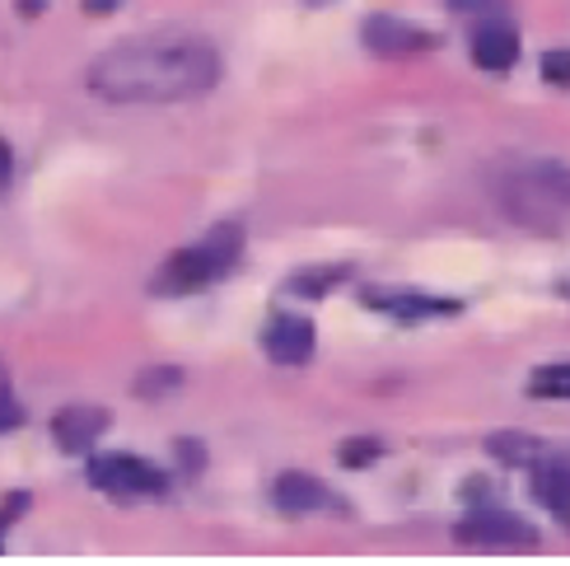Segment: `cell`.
Listing matches in <instances>:
<instances>
[{
	"label": "cell",
	"mask_w": 570,
	"mask_h": 566,
	"mask_svg": "<svg viewBox=\"0 0 570 566\" xmlns=\"http://www.w3.org/2000/svg\"><path fill=\"white\" fill-rule=\"evenodd\" d=\"M220 80V52L193 29H150L104 47L85 85L108 104H183Z\"/></svg>",
	"instance_id": "obj_1"
},
{
	"label": "cell",
	"mask_w": 570,
	"mask_h": 566,
	"mask_svg": "<svg viewBox=\"0 0 570 566\" xmlns=\"http://www.w3.org/2000/svg\"><path fill=\"white\" fill-rule=\"evenodd\" d=\"M491 193L514 225L557 230L570 216V164H557V159L505 164V169L491 178Z\"/></svg>",
	"instance_id": "obj_2"
},
{
	"label": "cell",
	"mask_w": 570,
	"mask_h": 566,
	"mask_svg": "<svg viewBox=\"0 0 570 566\" xmlns=\"http://www.w3.org/2000/svg\"><path fill=\"white\" fill-rule=\"evenodd\" d=\"M244 253V225H216L206 230L197 244H183L169 263H164L150 281L155 295H193L206 291L210 281H220L225 272H234Z\"/></svg>",
	"instance_id": "obj_3"
},
{
	"label": "cell",
	"mask_w": 570,
	"mask_h": 566,
	"mask_svg": "<svg viewBox=\"0 0 570 566\" xmlns=\"http://www.w3.org/2000/svg\"><path fill=\"white\" fill-rule=\"evenodd\" d=\"M89 482L108 491V497H159L164 487V474L155 463L136 459V455H99L89 459Z\"/></svg>",
	"instance_id": "obj_4"
},
{
	"label": "cell",
	"mask_w": 570,
	"mask_h": 566,
	"mask_svg": "<svg viewBox=\"0 0 570 566\" xmlns=\"http://www.w3.org/2000/svg\"><path fill=\"white\" fill-rule=\"evenodd\" d=\"M361 38L379 57H412V52H431L435 47V33H425V29H416V23L393 19V14H370Z\"/></svg>",
	"instance_id": "obj_5"
},
{
	"label": "cell",
	"mask_w": 570,
	"mask_h": 566,
	"mask_svg": "<svg viewBox=\"0 0 570 566\" xmlns=\"http://www.w3.org/2000/svg\"><path fill=\"white\" fill-rule=\"evenodd\" d=\"M459 538L463 544H478V548H533L538 544V534L505 510H478L472 520L459 525Z\"/></svg>",
	"instance_id": "obj_6"
},
{
	"label": "cell",
	"mask_w": 570,
	"mask_h": 566,
	"mask_svg": "<svg viewBox=\"0 0 570 566\" xmlns=\"http://www.w3.org/2000/svg\"><path fill=\"white\" fill-rule=\"evenodd\" d=\"M314 323L299 319V314H276L267 323V333H263V347H267V357L276 365H304L308 357H314Z\"/></svg>",
	"instance_id": "obj_7"
},
{
	"label": "cell",
	"mask_w": 570,
	"mask_h": 566,
	"mask_svg": "<svg viewBox=\"0 0 570 566\" xmlns=\"http://www.w3.org/2000/svg\"><path fill=\"white\" fill-rule=\"evenodd\" d=\"M108 431V412L94 408V403H76V408H61L52 417V436L66 455H85L94 450V440H99Z\"/></svg>",
	"instance_id": "obj_8"
},
{
	"label": "cell",
	"mask_w": 570,
	"mask_h": 566,
	"mask_svg": "<svg viewBox=\"0 0 570 566\" xmlns=\"http://www.w3.org/2000/svg\"><path fill=\"white\" fill-rule=\"evenodd\" d=\"M472 61L482 70H510L519 61V33L510 19H482L472 29Z\"/></svg>",
	"instance_id": "obj_9"
},
{
	"label": "cell",
	"mask_w": 570,
	"mask_h": 566,
	"mask_svg": "<svg viewBox=\"0 0 570 566\" xmlns=\"http://www.w3.org/2000/svg\"><path fill=\"white\" fill-rule=\"evenodd\" d=\"M529 487H533L538 506H542V510H552V520L570 525V463H561V459H552V455H548V459H538Z\"/></svg>",
	"instance_id": "obj_10"
},
{
	"label": "cell",
	"mask_w": 570,
	"mask_h": 566,
	"mask_svg": "<svg viewBox=\"0 0 570 566\" xmlns=\"http://www.w3.org/2000/svg\"><path fill=\"white\" fill-rule=\"evenodd\" d=\"M365 304H374V310H389V314L402 319V323L459 314L454 300H431V295H416V291H365Z\"/></svg>",
	"instance_id": "obj_11"
},
{
	"label": "cell",
	"mask_w": 570,
	"mask_h": 566,
	"mask_svg": "<svg viewBox=\"0 0 570 566\" xmlns=\"http://www.w3.org/2000/svg\"><path fill=\"white\" fill-rule=\"evenodd\" d=\"M272 497L285 515H308V510H323L332 497H327V487L318 478H308V474H281L276 487H272Z\"/></svg>",
	"instance_id": "obj_12"
},
{
	"label": "cell",
	"mask_w": 570,
	"mask_h": 566,
	"mask_svg": "<svg viewBox=\"0 0 570 566\" xmlns=\"http://www.w3.org/2000/svg\"><path fill=\"white\" fill-rule=\"evenodd\" d=\"M487 455L495 463H510V468H533L538 459H548L552 450L538 436H529V431H495V436H487Z\"/></svg>",
	"instance_id": "obj_13"
},
{
	"label": "cell",
	"mask_w": 570,
	"mask_h": 566,
	"mask_svg": "<svg viewBox=\"0 0 570 566\" xmlns=\"http://www.w3.org/2000/svg\"><path fill=\"white\" fill-rule=\"evenodd\" d=\"M529 393L548 398V403H570V361H552L529 374Z\"/></svg>",
	"instance_id": "obj_14"
},
{
	"label": "cell",
	"mask_w": 570,
	"mask_h": 566,
	"mask_svg": "<svg viewBox=\"0 0 570 566\" xmlns=\"http://www.w3.org/2000/svg\"><path fill=\"white\" fill-rule=\"evenodd\" d=\"M351 276V267H314V272H299V276H291V291L295 295H327L337 281H346Z\"/></svg>",
	"instance_id": "obj_15"
},
{
	"label": "cell",
	"mask_w": 570,
	"mask_h": 566,
	"mask_svg": "<svg viewBox=\"0 0 570 566\" xmlns=\"http://www.w3.org/2000/svg\"><path fill=\"white\" fill-rule=\"evenodd\" d=\"M183 384V370H146L136 380V398H164Z\"/></svg>",
	"instance_id": "obj_16"
},
{
	"label": "cell",
	"mask_w": 570,
	"mask_h": 566,
	"mask_svg": "<svg viewBox=\"0 0 570 566\" xmlns=\"http://www.w3.org/2000/svg\"><path fill=\"white\" fill-rule=\"evenodd\" d=\"M542 80H548V85H570V52H566V47H557V52H548V57H542Z\"/></svg>",
	"instance_id": "obj_17"
},
{
	"label": "cell",
	"mask_w": 570,
	"mask_h": 566,
	"mask_svg": "<svg viewBox=\"0 0 570 566\" xmlns=\"http://www.w3.org/2000/svg\"><path fill=\"white\" fill-rule=\"evenodd\" d=\"M23 427V408H19V398L10 393V384H0V436H10Z\"/></svg>",
	"instance_id": "obj_18"
},
{
	"label": "cell",
	"mask_w": 570,
	"mask_h": 566,
	"mask_svg": "<svg viewBox=\"0 0 570 566\" xmlns=\"http://www.w3.org/2000/svg\"><path fill=\"white\" fill-rule=\"evenodd\" d=\"M379 455H384V445H379V440L342 445V463H346V468H361V463H370V459H379Z\"/></svg>",
	"instance_id": "obj_19"
},
{
	"label": "cell",
	"mask_w": 570,
	"mask_h": 566,
	"mask_svg": "<svg viewBox=\"0 0 570 566\" xmlns=\"http://www.w3.org/2000/svg\"><path fill=\"white\" fill-rule=\"evenodd\" d=\"M449 10L454 14H491L495 0H449Z\"/></svg>",
	"instance_id": "obj_20"
},
{
	"label": "cell",
	"mask_w": 570,
	"mask_h": 566,
	"mask_svg": "<svg viewBox=\"0 0 570 566\" xmlns=\"http://www.w3.org/2000/svg\"><path fill=\"white\" fill-rule=\"evenodd\" d=\"M10 174H14V155H10V146H6V140H0V187L10 183Z\"/></svg>",
	"instance_id": "obj_21"
},
{
	"label": "cell",
	"mask_w": 570,
	"mask_h": 566,
	"mask_svg": "<svg viewBox=\"0 0 570 566\" xmlns=\"http://www.w3.org/2000/svg\"><path fill=\"white\" fill-rule=\"evenodd\" d=\"M108 6H122V0H85V10H108Z\"/></svg>",
	"instance_id": "obj_22"
},
{
	"label": "cell",
	"mask_w": 570,
	"mask_h": 566,
	"mask_svg": "<svg viewBox=\"0 0 570 566\" xmlns=\"http://www.w3.org/2000/svg\"><path fill=\"white\" fill-rule=\"evenodd\" d=\"M6 525H10V520H6V515H0V544H6Z\"/></svg>",
	"instance_id": "obj_23"
},
{
	"label": "cell",
	"mask_w": 570,
	"mask_h": 566,
	"mask_svg": "<svg viewBox=\"0 0 570 566\" xmlns=\"http://www.w3.org/2000/svg\"><path fill=\"white\" fill-rule=\"evenodd\" d=\"M561 295H570V281H561Z\"/></svg>",
	"instance_id": "obj_24"
}]
</instances>
